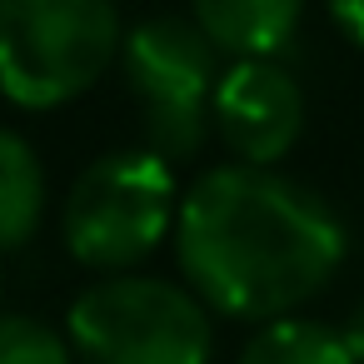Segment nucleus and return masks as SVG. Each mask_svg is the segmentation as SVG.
I'll return each instance as SVG.
<instances>
[{"mask_svg": "<svg viewBox=\"0 0 364 364\" xmlns=\"http://www.w3.org/2000/svg\"><path fill=\"white\" fill-rule=\"evenodd\" d=\"M329 16L354 46H364V0H329Z\"/></svg>", "mask_w": 364, "mask_h": 364, "instance_id": "nucleus-11", "label": "nucleus"}, {"mask_svg": "<svg viewBox=\"0 0 364 364\" xmlns=\"http://www.w3.org/2000/svg\"><path fill=\"white\" fill-rule=\"evenodd\" d=\"M304 16V0H195V26L230 60H274Z\"/></svg>", "mask_w": 364, "mask_h": 364, "instance_id": "nucleus-7", "label": "nucleus"}, {"mask_svg": "<svg viewBox=\"0 0 364 364\" xmlns=\"http://www.w3.org/2000/svg\"><path fill=\"white\" fill-rule=\"evenodd\" d=\"M240 364H354L339 329L314 319H269L240 354Z\"/></svg>", "mask_w": 364, "mask_h": 364, "instance_id": "nucleus-9", "label": "nucleus"}, {"mask_svg": "<svg viewBox=\"0 0 364 364\" xmlns=\"http://www.w3.org/2000/svg\"><path fill=\"white\" fill-rule=\"evenodd\" d=\"M180 215V185L170 160L150 145L95 155L65 195V245L90 269L140 264Z\"/></svg>", "mask_w": 364, "mask_h": 364, "instance_id": "nucleus-4", "label": "nucleus"}, {"mask_svg": "<svg viewBox=\"0 0 364 364\" xmlns=\"http://www.w3.org/2000/svg\"><path fill=\"white\" fill-rule=\"evenodd\" d=\"M175 250L200 304L235 319H284L344 259L334 205L259 165H215L180 190Z\"/></svg>", "mask_w": 364, "mask_h": 364, "instance_id": "nucleus-1", "label": "nucleus"}, {"mask_svg": "<svg viewBox=\"0 0 364 364\" xmlns=\"http://www.w3.org/2000/svg\"><path fill=\"white\" fill-rule=\"evenodd\" d=\"M215 125L240 165L274 170L304 130V90L279 60H230L215 85Z\"/></svg>", "mask_w": 364, "mask_h": 364, "instance_id": "nucleus-6", "label": "nucleus"}, {"mask_svg": "<svg viewBox=\"0 0 364 364\" xmlns=\"http://www.w3.org/2000/svg\"><path fill=\"white\" fill-rule=\"evenodd\" d=\"M0 364H75V349L46 319L0 314Z\"/></svg>", "mask_w": 364, "mask_h": 364, "instance_id": "nucleus-10", "label": "nucleus"}, {"mask_svg": "<svg viewBox=\"0 0 364 364\" xmlns=\"http://www.w3.org/2000/svg\"><path fill=\"white\" fill-rule=\"evenodd\" d=\"M120 65L140 105L150 150L160 160L195 155L215 120L220 85V50L210 46V36L185 16H150L125 36Z\"/></svg>", "mask_w": 364, "mask_h": 364, "instance_id": "nucleus-5", "label": "nucleus"}, {"mask_svg": "<svg viewBox=\"0 0 364 364\" xmlns=\"http://www.w3.org/2000/svg\"><path fill=\"white\" fill-rule=\"evenodd\" d=\"M46 210V170L21 130L0 125V250H16L36 235Z\"/></svg>", "mask_w": 364, "mask_h": 364, "instance_id": "nucleus-8", "label": "nucleus"}, {"mask_svg": "<svg viewBox=\"0 0 364 364\" xmlns=\"http://www.w3.org/2000/svg\"><path fill=\"white\" fill-rule=\"evenodd\" d=\"M120 46L115 0H0V90L26 110L90 90Z\"/></svg>", "mask_w": 364, "mask_h": 364, "instance_id": "nucleus-2", "label": "nucleus"}, {"mask_svg": "<svg viewBox=\"0 0 364 364\" xmlns=\"http://www.w3.org/2000/svg\"><path fill=\"white\" fill-rule=\"evenodd\" d=\"M339 339H344V349L354 354V364H364V299L349 309V319L339 324Z\"/></svg>", "mask_w": 364, "mask_h": 364, "instance_id": "nucleus-12", "label": "nucleus"}, {"mask_svg": "<svg viewBox=\"0 0 364 364\" xmlns=\"http://www.w3.org/2000/svg\"><path fill=\"white\" fill-rule=\"evenodd\" d=\"M65 339L85 364H210V314L195 289L155 274H105L70 304Z\"/></svg>", "mask_w": 364, "mask_h": 364, "instance_id": "nucleus-3", "label": "nucleus"}]
</instances>
